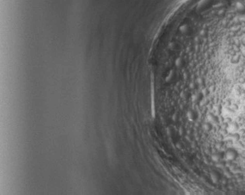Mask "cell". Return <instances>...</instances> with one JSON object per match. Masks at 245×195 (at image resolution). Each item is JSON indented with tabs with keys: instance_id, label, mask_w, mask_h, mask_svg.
<instances>
[{
	"instance_id": "obj_1",
	"label": "cell",
	"mask_w": 245,
	"mask_h": 195,
	"mask_svg": "<svg viewBox=\"0 0 245 195\" xmlns=\"http://www.w3.org/2000/svg\"><path fill=\"white\" fill-rule=\"evenodd\" d=\"M224 156L226 160L228 161H234L235 160L238 156V153L235 149L234 148H230L228 149L224 153Z\"/></svg>"
},
{
	"instance_id": "obj_2",
	"label": "cell",
	"mask_w": 245,
	"mask_h": 195,
	"mask_svg": "<svg viewBox=\"0 0 245 195\" xmlns=\"http://www.w3.org/2000/svg\"><path fill=\"white\" fill-rule=\"evenodd\" d=\"M226 129L229 133H235L239 130V126L236 122H230L227 125Z\"/></svg>"
},
{
	"instance_id": "obj_3",
	"label": "cell",
	"mask_w": 245,
	"mask_h": 195,
	"mask_svg": "<svg viewBox=\"0 0 245 195\" xmlns=\"http://www.w3.org/2000/svg\"><path fill=\"white\" fill-rule=\"evenodd\" d=\"M210 179L213 184H216L220 179V174L216 170H212L210 173Z\"/></svg>"
},
{
	"instance_id": "obj_4",
	"label": "cell",
	"mask_w": 245,
	"mask_h": 195,
	"mask_svg": "<svg viewBox=\"0 0 245 195\" xmlns=\"http://www.w3.org/2000/svg\"><path fill=\"white\" fill-rule=\"evenodd\" d=\"M207 120L211 124H217L218 123V118L212 113H209L207 115Z\"/></svg>"
},
{
	"instance_id": "obj_5",
	"label": "cell",
	"mask_w": 245,
	"mask_h": 195,
	"mask_svg": "<svg viewBox=\"0 0 245 195\" xmlns=\"http://www.w3.org/2000/svg\"><path fill=\"white\" fill-rule=\"evenodd\" d=\"M223 156L221 153H213L212 155L211 159L214 163H217V162H219V161H220L221 160H222Z\"/></svg>"
},
{
	"instance_id": "obj_6",
	"label": "cell",
	"mask_w": 245,
	"mask_h": 195,
	"mask_svg": "<svg viewBox=\"0 0 245 195\" xmlns=\"http://www.w3.org/2000/svg\"><path fill=\"white\" fill-rule=\"evenodd\" d=\"M187 118L188 120L191 122L195 121L197 118V113L194 111H188L187 113Z\"/></svg>"
},
{
	"instance_id": "obj_7",
	"label": "cell",
	"mask_w": 245,
	"mask_h": 195,
	"mask_svg": "<svg viewBox=\"0 0 245 195\" xmlns=\"http://www.w3.org/2000/svg\"><path fill=\"white\" fill-rule=\"evenodd\" d=\"M203 98V94L201 92H197V93H195V94H193L192 95V100L193 101H200Z\"/></svg>"
},
{
	"instance_id": "obj_8",
	"label": "cell",
	"mask_w": 245,
	"mask_h": 195,
	"mask_svg": "<svg viewBox=\"0 0 245 195\" xmlns=\"http://www.w3.org/2000/svg\"><path fill=\"white\" fill-rule=\"evenodd\" d=\"M240 136V135L237 133H230V136H229V139H230L231 140H233L234 142H237V141H239Z\"/></svg>"
},
{
	"instance_id": "obj_9",
	"label": "cell",
	"mask_w": 245,
	"mask_h": 195,
	"mask_svg": "<svg viewBox=\"0 0 245 195\" xmlns=\"http://www.w3.org/2000/svg\"><path fill=\"white\" fill-rule=\"evenodd\" d=\"M203 128L205 131H210L212 128V124L210 122H206V123H204L203 124Z\"/></svg>"
},
{
	"instance_id": "obj_10",
	"label": "cell",
	"mask_w": 245,
	"mask_h": 195,
	"mask_svg": "<svg viewBox=\"0 0 245 195\" xmlns=\"http://www.w3.org/2000/svg\"><path fill=\"white\" fill-rule=\"evenodd\" d=\"M216 166L217 167H219V168H224V167H225V164H224V162H222V161L220 160V161L216 163Z\"/></svg>"
},
{
	"instance_id": "obj_11",
	"label": "cell",
	"mask_w": 245,
	"mask_h": 195,
	"mask_svg": "<svg viewBox=\"0 0 245 195\" xmlns=\"http://www.w3.org/2000/svg\"><path fill=\"white\" fill-rule=\"evenodd\" d=\"M224 175L226 176L227 178H230L232 177V174H231V172H230V170H224Z\"/></svg>"
},
{
	"instance_id": "obj_12",
	"label": "cell",
	"mask_w": 245,
	"mask_h": 195,
	"mask_svg": "<svg viewBox=\"0 0 245 195\" xmlns=\"http://www.w3.org/2000/svg\"><path fill=\"white\" fill-rule=\"evenodd\" d=\"M244 94H245V90H244Z\"/></svg>"
}]
</instances>
